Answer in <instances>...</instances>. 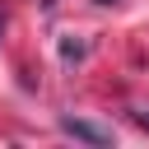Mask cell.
Returning a JSON list of instances; mask_svg holds the SVG:
<instances>
[{
  "instance_id": "obj_1",
  "label": "cell",
  "mask_w": 149,
  "mask_h": 149,
  "mask_svg": "<svg viewBox=\"0 0 149 149\" xmlns=\"http://www.w3.org/2000/svg\"><path fill=\"white\" fill-rule=\"evenodd\" d=\"M61 130L65 135H74V140H84V144H112V130L107 126H93V121H79V116H61Z\"/></svg>"
},
{
  "instance_id": "obj_2",
  "label": "cell",
  "mask_w": 149,
  "mask_h": 149,
  "mask_svg": "<svg viewBox=\"0 0 149 149\" xmlns=\"http://www.w3.org/2000/svg\"><path fill=\"white\" fill-rule=\"evenodd\" d=\"M93 5H116V0H93Z\"/></svg>"
},
{
  "instance_id": "obj_3",
  "label": "cell",
  "mask_w": 149,
  "mask_h": 149,
  "mask_svg": "<svg viewBox=\"0 0 149 149\" xmlns=\"http://www.w3.org/2000/svg\"><path fill=\"white\" fill-rule=\"evenodd\" d=\"M0 33H5V14H0Z\"/></svg>"
}]
</instances>
